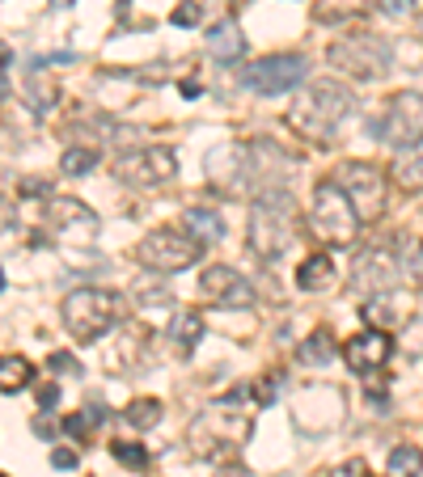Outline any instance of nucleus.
<instances>
[{
	"label": "nucleus",
	"mask_w": 423,
	"mask_h": 477,
	"mask_svg": "<svg viewBox=\"0 0 423 477\" xmlns=\"http://www.w3.org/2000/svg\"><path fill=\"white\" fill-rule=\"evenodd\" d=\"M330 284H335V262L326 254H310L301 262V271H296V287L301 292H326Z\"/></svg>",
	"instance_id": "obj_21"
},
{
	"label": "nucleus",
	"mask_w": 423,
	"mask_h": 477,
	"mask_svg": "<svg viewBox=\"0 0 423 477\" xmlns=\"http://www.w3.org/2000/svg\"><path fill=\"white\" fill-rule=\"evenodd\" d=\"M123 296L111 287H81L64 300V325L77 342H98L123 321Z\"/></svg>",
	"instance_id": "obj_3"
},
{
	"label": "nucleus",
	"mask_w": 423,
	"mask_h": 477,
	"mask_svg": "<svg viewBox=\"0 0 423 477\" xmlns=\"http://www.w3.org/2000/svg\"><path fill=\"white\" fill-rule=\"evenodd\" d=\"M343 355H347L352 372H360V376H377V372L394 359V338L381 334V330H360L356 338H347Z\"/></svg>",
	"instance_id": "obj_15"
},
{
	"label": "nucleus",
	"mask_w": 423,
	"mask_h": 477,
	"mask_svg": "<svg viewBox=\"0 0 423 477\" xmlns=\"http://www.w3.org/2000/svg\"><path fill=\"white\" fill-rule=\"evenodd\" d=\"M0 477H9V473H0Z\"/></svg>",
	"instance_id": "obj_44"
},
{
	"label": "nucleus",
	"mask_w": 423,
	"mask_h": 477,
	"mask_svg": "<svg viewBox=\"0 0 423 477\" xmlns=\"http://www.w3.org/2000/svg\"><path fill=\"white\" fill-rule=\"evenodd\" d=\"M390 177H394V186H398V191H407V194L423 191V140L411 144V148H402V152L394 157Z\"/></svg>",
	"instance_id": "obj_19"
},
{
	"label": "nucleus",
	"mask_w": 423,
	"mask_h": 477,
	"mask_svg": "<svg viewBox=\"0 0 423 477\" xmlns=\"http://www.w3.org/2000/svg\"><path fill=\"white\" fill-rule=\"evenodd\" d=\"M347 414V393L335 384H305L301 393H293V423L305 435H322L335 431Z\"/></svg>",
	"instance_id": "obj_10"
},
{
	"label": "nucleus",
	"mask_w": 423,
	"mask_h": 477,
	"mask_svg": "<svg viewBox=\"0 0 423 477\" xmlns=\"http://www.w3.org/2000/svg\"><path fill=\"white\" fill-rule=\"evenodd\" d=\"M216 477H250V469H245V465H237V461H233V465H225V469H220V473H216Z\"/></svg>",
	"instance_id": "obj_41"
},
{
	"label": "nucleus",
	"mask_w": 423,
	"mask_h": 477,
	"mask_svg": "<svg viewBox=\"0 0 423 477\" xmlns=\"http://www.w3.org/2000/svg\"><path fill=\"white\" fill-rule=\"evenodd\" d=\"M386 473L390 477H419L423 473V448L415 444H398L386 461Z\"/></svg>",
	"instance_id": "obj_26"
},
{
	"label": "nucleus",
	"mask_w": 423,
	"mask_h": 477,
	"mask_svg": "<svg viewBox=\"0 0 423 477\" xmlns=\"http://www.w3.org/2000/svg\"><path fill=\"white\" fill-rule=\"evenodd\" d=\"M356 4H360V0H318V4H313V17L330 26V21H339V17L356 13Z\"/></svg>",
	"instance_id": "obj_32"
},
{
	"label": "nucleus",
	"mask_w": 423,
	"mask_h": 477,
	"mask_svg": "<svg viewBox=\"0 0 423 477\" xmlns=\"http://www.w3.org/2000/svg\"><path fill=\"white\" fill-rule=\"evenodd\" d=\"M402 271V262L394 250H364V254L352 262V279L347 287L360 292V296H377V292H390L394 279Z\"/></svg>",
	"instance_id": "obj_14"
},
{
	"label": "nucleus",
	"mask_w": 423,
	"mask_h": 477,
	"mask_svg": "<svg viewBox=\"0 0 423 477\" xmlns=\"http://www.w3.org/2000/svg\"><path fill=\"white\" fill-rule=\"evenodd\" d=\"M407 271H411V279H415V284H423V241H415V250H411Z\"/></svg>",
	"instance_id": "obj_39"
},
{
	"label": "nucleus",
	"mask_w": 423,
	"mask_h": 477,
	"mask_svg": "<svg viewBox=\"0 0 423 477\" xmlns=\"http://www.w3.org/2000/svg\"><path fill=\"white\" fill-rule=\"evenodd\" d=\"M360 317L369 330H381V334H394V330H402L411 317H415V304H411L407 292H377L373 300L360 308Z\"/></svg>",
	"instance_id": "obj_16"
},
{
	"label": "nucleus",
	"mask_w": 423,
	"mask_h": 477,
	"mask_svg": "<svg viewBox=\"0 0 423 477\" xmlns=\"http://www.w3.org/2000/svg\"><path fill=\"white\" fill-rule=\"evenodd\" d=\"M305 77H310V60L305 55H262L259 64L245 68L242 80L254 94L279 97V94H288V89H296Z\"/></svg>",
	"instance_id": "obj_12"
},
{
	"label": "nucleus",
	"mask_w": 423,
	"mask_h": 477,
	"mask_svg": "<svg viewBox=\"0 0 423 477\" xmlns=\"http://www.w3.org/2000/svg\"><path fill=\"white\" fill-rule=\"evenodd\" d=\"M131 300L140 304H153V300H170V292L162 284V271H145L136 284H131Z\"/></svg>",
	"instance_id": "obj_29"
},
{
	"label": "nucleus",
	"mask_w": 423,
	"mask_h": 477,
	"mask_svg": "<svg viewBox=\"0 0 423 477\" xmlns=\"http://www.w3.org/2000/svg\"><path fill=\"white\" fill-rule=\"evenodd\" d=\"M111 456H114L119 465L136 469V473H140V469H148V448H145V444H128V440H114V444H111Z\"/></svg>",
	"instance_id": "obj_30"
},
{
	"label": "nucleus",
	"mask_w": 423,
	"mask_h": 477,
	"mask_svg": "<svg viewBox=\"0 0 423 477\" xmlns=\"http://www.w3.org/2000/svg\"><path fill=\"white\" fill-rule=\"evenodd\" d=\"M335 182L343 186V194L356 203L360 220H381L386 216V194H390V182H386V169H377L369 160H347L335 169Z\"/></svg>",
	"instance_id": "obj_8"
},
{
	"label": "nucleus",
	"mask_w": 423,
	"mask_h": 477,
	"mask_svg": "<svg viewBox=\"0 0 423 477\" xmlns=\"http://www.w3.org/2000/svg\"><path fill=\"white\" fill-rule=\"evenodd\" d=\"M170 338H174V347H178L182 355H191V350L199 347V338H203V317H199L195 308L174 313V321H170Z\"/></svg>",
	"instance_id": "obj_22"
},
{
	"label": "nucleus",
	"mask_w": 423,
	"mask_h": 477,
	"mask_svg": "<svg viewBox=\"0 0 423 477\" xmlns=\"http://www.w3.org/2000/svg\"><path fill=\"white\" fill-rule=\"evenodd\" d=\"M279 389H284V372H267V376L254 384V401H259V406H276Z\"/></svg>",
	"instance_id": "obj_33"
},
{
	"label": "nucleus",
	"mask_w": 423,
	"mask_h": 477,
	"mask_svg": "<svg viewBox=\"0 0 423 477\" xmlns=\"http://www.w3.org/2000/svg\"><path fill=\"white\" fill-rule=\"evenodd\" d=\"M162 414L165 410H162V401H157V398H136L128 410H123V418H128L136 431H153L157 423H162Z\"/></svg>",
	"instance_id": "obj_27"
},
{
	"label": "nucleus",
	"mask_w": 423,
	"mask_h": 477,
	"mask_svg": "<svg viewBox=\"0 0 423 477\" xmlns=\"http://www.w3.org/2000/svg\"><path fill=\"white\" fill-rule=\"evenodd\" d=\"M352 111V89L339 80H313L310 89H301L293 106H288V127L301 140H330L335 127Z\"/></svg>",
	"instance_id": "obj_2"
},
{
	"label": "nucleus",
	"mask_w": 423,
	"mask_h": 477,
	"mask_svg": "<svg viewBox=\"0 0 423 477\" xmlns=\"http://www.w3.org/2000/svg\"><path fill=\"white\" fill-rule=\"evenodd\" d=\"M381 13H390V17H411V13H415V0H381Z\"/></svg>",
	"instance_id": "obj_37"
},
{
	"label": "nucleus",
	"mask_w": 423,
	"mask_h": 477,
	"mask_svg": "<svg viewBox=\"0 0 423 477\" xmlns=\"http://www.w3.org/2000/svg\"><path fill=\"white\" fill-rule=\"evenodd\" d=\"M245 435H250V418L233 414V406H225V401L208 406V410L191 423V431H187L191 448H195L199 456H208V461H216V456L233 452L237 444H245Z\"/></svg>",
	"instance_id": "obj_6"
},
{
	"label": "nucleus",
	"mask_w": 423,
	"mask_h": 477,
	"mask_svg": "<svg viewBox=\"0 0 423 477\" xmlns=\"http://www.w3.org/2000/svg\"><path fill=\"white\" fill-rule=\"evenodd\" d=\"M199 17H203V9H199V0H182L178 9L170 13V21H174V26H199Z\"/></svg>",
	"instance_id": "obj_34"
},
{
	"label": "nucleus",
	"mask_w": 423,
	"mask_h": 477,
	"mask_svg": "<svg viewBox=\"0 0 423 477\" xmlns=\"http://www.w3.org/2000/svg\"><path fill=\"white\" fill-rule=\"evenodd\" d=\"M339 355V347H335V338L326 334V330H318V334H310L301 347H296V359L305 367H326L330 359Z\"/></svg>",
	"instance_id": "obj_25"
},
{
	"label": "nucleus",
	"mask_w": 423,
	"mask_h": 477,
	"mask_svg": "<svg viewBox=\"0 0 423 477\" xmlns=\"http://www.w3.org/2000/svg\"><path fill=\"white\" fill-rule=\"evenodd\" d=\"M51 465L55 469H77V452L72 448H51Z\"/></svg>",
	"instance_id": "obj_38"
},
{
	"label": "nucleus",
	"mask_w": 423,
	"mask_h": 477,
	"mask_svg": "<svg viewBox=\"0 0 423 477\" xmlns=\"http://www.w3.org/2000/svg\"><path fill=\"white\" fill-rule=\"evenodd\" d=\"M47 367H51V372H60V376H77V372H81L77 355H68V350H55V355L47 359Z\"/></svg>",
	"instance_id": "obj_35"
},
{
	"label": "nucleus",
	"mask_w": 423,
	"mask_h": 477,
	"mask_svg": "<svg viewBox=\"0 0 423 477\" xmlns=\"http://www.w3.org/2000/svg\"><path fill=\"white\" fill-rule=\"evenodd\" d=\"M30 381H34L30 359H21V355H4V364H0V393H4V398H13V393H21Z\"/></svg>",
	"instance_id": "obj_24"
},
{
	"label": "nucleus",
	"mask_w": 423,
	"mask_h": 477,
	"mask_svg": "<svg viewBox=\"0 0 423 477\" xmlns=\"http://www.w3.org/2000/svg\"><path fill=\"white\" fill-rule=\"evenodd\" d=\"M326 64L347 72V77H356V80H381L394 68V47H390V38H381V34L356 30V34H343V38L330 43Z\"/></svg>",
	"instance_id": "obj_4"
},
{
	"label": "nucleus",
	"mask_w": 423,
	"mask_h": 477,
	"mask_svg": "<svg viewBox=\"0 0 423 477\" xmlns=\"http://www.w3.org/2000/svg\"><path fill=\"white\" fill-rule=\"evenodd\" d=\"M199 287H203V296L220 300L225 308H250L254 304V284L242 271H233V267H208Z\"/></svg>",
	"instance_id": "obj_17"
},
{
	"label": "nucleus",
	"mask_w": 423,
	"mask_h": 477,
	"mask_svg": "<svg viewBox=\"0 0 423 477\" xmlns=\"http://www.w3.org/2000/svg\"><path fill=\"white\" fill-rule=\"evenodd\" d=\"M199 254H203V241L195 233H174V228H157V233H148L136 245V258L145 262L148 271H162V275L187 271L191 262H199Z\"/></svg>",
	"instance_id": "obj_9"
},
{
	"label": "nucleus",
	"mask_w": 423,
	"mask_h": 477,
	"mask_svg": "<svg viewBox=\"0 0 423 477\" xmlns=\"http://www.w3.org/2000/svg\"><path fill=\"white\" fill-rule=\"evenodd\" d=\"M94 165H98V148H85V144L68 148L64 157H60V169H64L68 177H85Z\"/></svg>",
	"instance_id": "obj_28"
},
{
	"label": "nucleus",
	"mask_w": 423,
	"mask_h": 477,
	"mask_svg": "<svg viewBox=\"0 0 423 477\" xmlns=\"http://www.w3.org/2000/svg\"><path fill=\"white\" fill-rule=\"evenodd\" d=\"M208 177L212 186H220L225 194H242L254 186L250 174V144H220L208 152Z\"/></svg>",
	"instance_id": "obj_13"
},
{
	"label": "nucleus",
	"mask_w": 423,
	"mask_h": 477,
	"mask_svg": "<svg viewBox=\"0 0 423 477\" xmlns=\"http://www.w3.org/2000/svg\"><path fill=\"white\" fill-rule=\"evenodd\" d=\"M373 136L381 144H390V148H411V144L423 140V94L415 89H402V94L390 97V106L386 114L373 123Z\"/></svg>",
	"instance_id": "obj_11"
},
{
	"label": "nucleus",
	"mask_w": 423,
	"mask_h": 477,
	"mask_svg": "<svg viewBox=\"0 0 423 477\" xmlns=\"http://www.w3.org/2000/svg\"><path fill=\"white\" fill-rule=\"evenodd\" d=\"M310 228H313V237L326 241V245H335V250H343V245H352V241H356L360 211H356V203L343 194V186L335 182V177L313 186Z\"/></svg>",
	"instance_id": "obj_5"
},
{
	"label": "nucleus",
	"mask_w": 423,
	"mask_h": 477,
	"mask_svg": "<svg viewBox=\"0 0 423 477\" xmlns=\"http://www.w3.org/2000/svg\"><path fill=\"white\" fill-rule=\"evenodd\" d=\"M43 68H47V60H38V64L26 72V97H30V111L34 114H51V111H55V97H60L55 77H47Z\"/></svg>",
	"instance_id": "obj_20"
},
{
	"label": "nucleus",
	"mask_w": 423,
	"mask_h": 477,
	"mask_svg": "<svg viewBox=\"0 0 423 477\" xmlns=\"http://www.w3.org/2000/svg\"><path fill=\"white\" fill-rule=\"evenodd\" d=\"M98 418H106V410H102V406H89V414H68V418H64V431L72 435V440L89 444V431H94V423H98Z\"/></svg>",
	"instance_id": "obj_31"
},
{
	"label": "nucleus",
	"mask_w": 423,
	"mask_h": 477,
	"mask_svg": "<svg viewBox=\"0 0 423 477\" xmlns=\"http://www.w3.org/2000/svg\"><path fill=\"white\" fill-rule=\"evenodd\" d=\"M55 401H60V389H55V384H43V389H38V406H43V410H51Z\"/></svg>",
	"instance_id": "obj_40"
},
{
	"label": "nucleus",
	"mask_w": 423,
	"mask_h": 477,
	"mask_svg": "<svg viewBox=\"0 0 423 477\" xmlns=\"http://www.w3.org/2000/svg\"><path fill=\"white\" fill-rule=\"evenodd\" d=\"M174 174H178V157L165 144L131 148V152H123V157L114 160V177L123 186H136V191H157L165 182H174Z\"/></svg>",
	"instance_id": "obj_7"
},
{
	"label": "nucleus",
	"mask_w": 423,
	"mask_h": 477,
	"mask_svg": "<svg viewBox=\"0 0 423 477\" xmlns=\"http://www.w3.org/2000/svg\"><path fill=\"white\" fill-rule=\"evenodd\" d=\"M296 241V199L288 186H271V191L254 194V211H250V254L276 262L288 254Z\"/></svg>",
	"instance_id": "obj_1"
},
{
	"label": "nucleus",
	"mask_w": 423,
	"mask_h": 477,
	"mask_svg": "<svg viewBox=\"0 0 423 477\" xmlns=\"http://www.w3.org/2000/svg\"><path fill=\"white\" fill-rule=\"evenodd\" d=\"M51 4H60V9H68V4H72V0H51Z\"/></svg>",
	"instance_id": "obj_42"
},
{
	"label": "nucleus",
	"mask_w": 423,
	"mask_h": 477,
	"mask_svg": "<svg viewBox=\"0 0 423 477\" xmlns=\"http://www.w3.org/2000/svg\"><path fill=\"white\" fill-rule=\"evenodd\" d=\"M415 34H419V38H423V17H419V26H415Z\"/></svg>",
	"instance_id": "obj_43"
},
{
	"label": "nucleus",
	"mask_w": 423,
	"mask_h": 477,
	"mask_svg": "<svg viewBox=\"0 0 423 477\" xmlns=\"http://www.w3.org/2000/svg\"><path fill=\"white\" fill-rule=\"evenodd\" d=\"M182 224H187V233H195L203 245L225 237V220H220V211H212V207H191V211L182 216Z\"/></svg>",
	"instance_id": "obj_23"
},
{
	"label": "nucleus",
	"mask_w": 423,
	"mask_h": 477,
	"mask_svg": "<svg viewBox=\"0 0 423 477\" xmlns=\"http://www.w3.org/2000/svg\"><path fill=\"white\" fill-rule=\"evenodd\" d=\"M330 477H369V465L360 461H343V465H335V469H330Z\"/></svg>",
	"instance_id": "obj_36"
},
{
	"label": "nucleus",
	"mask_w": 423,
	"mask_h": 477,
	"mask_svg": "<svg viewBox=\"0 0 423 477\" xmlns=\"http://www.w3.org/2000/svg\"><path fill=\"white\" fill-rule=\"evenodd\" d=\"M208 51L220 60V64H237L245 55V34L237 30L233 17H220V21L208 30Z\"/></svg>",
	"instance_id": "obj_18"
}]
</instances>
